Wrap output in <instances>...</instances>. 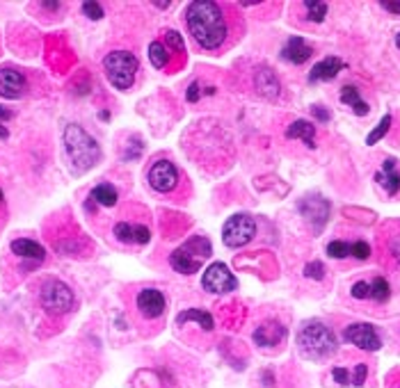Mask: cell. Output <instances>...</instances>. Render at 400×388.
Masks as SVG:
<instances>
[{"label": "cell", "instance_id": "1", "mask_svg": "<svg viewBox=\"0 0 400 388\" xmlns=\"http://www.w3.org/2000/svg\"><path fill=\"white\" fill-rule=\"evenodd\" d=\"M185 25L197 46L209 53H220L238 37V14L227 3L197 0L185 7Z\"/></svg>", "mask_w": 400, "mask_h": 388}, {"label": "cell", "instance_id": "2", "mask_svg": "<svg viewBox=\"0 0 400 388\" xmlns=\"http://www.w3.org/2000/svg\"><path fill=\"white\" fill-rule=\"evenodd\" d=\"M297 349L309 361H325L332 354H337L339 343H337V336H334V332L325 322L309 320L304 322L297 334Z\"/></svg>", "mask_w": 400, "mask_h": 388}, {"label": "cell", "instance_id": "3", "mask_svg": "<svg viewBox=\"0 0 400 388\" xmlns=\"http://www.w3.org/2000/svg\"><path fill=\"white\" fill-rule=\"evenodd\" d=\"M64 151L76 171H87L101 160V147L78 124H69L64 128Z\"/></svg>", "mask_w": 400, "mask_h": 388}, {"label": "cell", "instance_id": "4", "mask_svg": "<svg viewBox=\"0 0 400 388\" xmlns=\"http://www.w3.org/2000/svg\"><path fill=\"white\" fill-rule=\"evenodd\" d=\"M211 254H213L211 240L206 238V235H195V238H190L178 249L171 251L169 265H171V270L178 272V274H195Z\"/></svg>", "mask_w": 400, "mask_h": 388}, {"label": "cell", "instance_id": "5", "mask_svg": "<svg viewBox=\"0 0 400 388\" xmlns=\"http://www.w3.org/2000/svg\"><path fill=\"white\" fill-rule=\"evenodd\" d=\"M105 76L114 89H131L140 71V60L128 50H112L103 57Z\"/></svg>", "mask_w": 400, "mask_h": 388}, {"label": "cell", "instance_id": "6", "mask_svg": "<svg viewBox=\"0 0 400 388\" xmlns=\"http://www.w3.org/2000/svg\"><path fill=\"white\" fill-rule=\"evenodd\" d=\"M39 299H41V308L48 315H64L76 306L74 290L67 283L57 281V279H48L44 288H41Z\"/></svg>", "mask_w": 400, "mask_h": 388}, {"label": "cell", "instance_id": "7", "mask_svg": "<svg viewBox=\"0 0 400 388\" xmlns=\"http://www.w3.org/2000/svg\"><path fill=\"white\" fill-rule=\"evenodd\" d=\"M254 235H256V222L247 213L231 215L222 226V240L231 249L245 247V244L254 240Z\"/></svg>", "mask_w": 400, "mask_h": 388}, {"label": "cell", "instance_id": "8", "mask_svg": "<svg viewBox=\"0 0 400 388\" xmlns=\"http://www.w3.org/2000/svg\"><path fill=\"white\" fill-rule=\"evenodd\" d=\"M147 181L151 185L154 192L158 194H171L176 192V188L181 185V171L171 160L162 158V160H156L147 171Z\"/></svg>", "mask_w": 400, "mask_h": 388}, {"label": "cell", "instance_id": "9", "mask_svg": "<svg viewBox=\"0 0 400 388\" xmlns=\"http://www.w3.org/2000/svg\"><path fill=\"white\" fill-rule=\"evenodd\" d=\"M202 285H204V290H209L213 294H224V292H233L238 288V279L231 274V270H229L224 263H213L204 272Z\"/></svg>", "mask_w": 400, "mask_h": 388}, {"label": "cell", "instance_id": "10", "mask_svg": "<svg viewBox=\"0 0 400 388\" xmlns=\"http://www.w3.org/2000/svg\"><path fill=\"white\" fill-rule=\"evenodd\" d=\"M343 338L350 345H355V347L366 349V352H377L382 347V341H380V336H377L375 327L368 325V322H355V325L346 327Z\"/></svg>", "mask_w": 400, "mask_h": 388}, {"label": "cell", "instance_id": "11", "mask_svg": "<svg viewBox=\"0 0 400 388\" xmlns=\"http://www.w3.org/2000/svg\"><path fill=\"white\" fill-rule=\"evenodd\" d=\"M299 213L306 217L313 231L320 233L330 217V201L323 197H306L304 201H299Z\"/></svg>", "mask_w": 400, "mask_h": 388}, {"label": "cell", "instance_id": "12", "mask_svg": "<svg viewBox=\"0 0 400 388\" xmlns=\"http://www.w3.org/2000/svg\"><path fill=\"white\" fill-rule=\"evenodd\" d=\"M165 308H167V299L158 288H145L140 290L138 294V311L142 318L147 320H158L165 315Z\"/></svg>", "mask_w": 400, "mask_h": 388}, {"label": "cell", "instance_id": "13", "mask_svg": "<svg viewBox=\"0 0 400 388\" xmlns=\"http://www.w3.org/2000/svg\"><path fill=\"white\" fill-rule=\"evenodd\" d=\"M25 76L19 69H0V96L3 98H21L25 94Z\"/></svg>", "mask_w": 400, "mask_h": 388}, {"label": "cell", "instance_id": "14", "mask_svg": "<svg viewBox=\"0 0 400 388\" xmlns=\"http://www.w3.org/2000/svg\"><path fill=\"white\" fill-rule=\"evenodd\" d=\"M375 181L377 185L387 192V197H398L400 194V169H398V162L394 158H387L382 164V169L375 174Z\"/></svg>", "mask_w": 400, "mask_h": 388}, {"label": "cell", "instance_id": "15", "mask_svg": "<svg viewBox=\"0 0 400 388\" xmlns=\"http://www.w3.org/2000/svg\"><path fill=\"white\" fill-rule=\"evenodd\" d=\"M114 235L124 244H147L151 240V231L142 224H131V222H119L114 224Z\"/></svg>", "mask_w": 400, "mask_h": 388}, {"label": "cell", "instance_id": "16", "mask_svg": "<svg viewBox=\"0 0 400 388\" xmlns=\"http://www.w3.org/2000/svg\"><path fill=\"white\" fill-rule=\"evenodd\" d=\"M254 343L259 347H273V345H280L286 338V327L280 325V322H263L261 327L254 329Z\"/></svg>", "mask_w": 400, "mask_h": 388}, {"label": "cell", "instance_id": "17", "mask_svg": "<svg viewBox=\"0 0 400 388\" xmlns=\"http://www.w3.org/2000/svg\"><path fill=\"white\" fill-rule=\"evenodd\" d=\"M346 69V62L341 57H325L316 67L309 71V83H320V80H334L339 76V71Z\"/></svg>", "mask_w": 400, "mask_h": 388}, {"label": "cell", "instance_id": "18", "mask_svg": "<svg viewBox=\"0 0 400 388\" xmlns=\"http://www.w3.org/2000/svg\"><path fill=\"white\" fill-rule=\"evenodd\" d=\"M12 254H17L19 258H28V261L34 263H44L46 261V249L41 247L39 242H34L30 238H19L10 244Z\"/></svg>", "mask_w": 400, "mask_h": 388}, {"label": "cell", "instance_id": "19", "mask_svg": "<svg viewBox=\"0 0 400 388\" xmlns=\"http://www.w3.org/2000/svg\"><path fill=\"white\" fill-rule=\"evenodd\" d=\"M313 55V48L302 37H291L282 50V57L291 64H304Z\"/></svg>", "mask_w": 400, "mask_h": 388}, {"label": "cell", "instance_id": "20", "mask_svg": "<svg viewBox=\"0 0 400 388\" xmlns=\"http://www.w3.org/2000/svg\"><path fill=\"white\" fill-rule=\"evenodd\" d=\"M286 140H302L306 147L313 149L316 147V126L311 121L297 119L286 128Z\"/></svg>", "mask_w": 400, "mask_h": 388}, {"label": "cell", "instance_id": "21", "mask_svg": "<svg viewBox=\"0 0 400 388\" xmlns=\"http://www.w3.org/2000/svg\"><path fill=\"white\" fill-rule=\"evenodd\" d=\"M254 85H256V89H259L261 96H266V98L280 96V80H277L273 69H259L256 71Z\"/></svg>", "mask_w": 400, "mask_h": 388}, {"label": "cell", "instance_id": "22", "mask_svg": "<svg viewBox=\"0 0 400 388\" xmlns=\"http://www.w3.org/2000/svg\"><path fill=\"white\" fill-rule=\"evenodd\" d=\"M366 375H368L366 363H357L352 372L346 370V368H334V370H332V377L337 379V382H339L341 386H348V384L361 386L364 382H366Z\"/></svg>", "mask_w": 400, "mask_h": 388}, {"label": "cell", "instance_id": "23", "mask_svg": "<svg viewBox=\"0 0 400 388\" xmlns=\"http://www.w3.org/2000/svg\"><path fill=\"white\" fill-rule=\"evenodd\" d=\"M341 103H346L352 107V112L357 114V117H366V114L370 112V107L366 100H361L359 96V89L355 87V85H346V87L341 89Z\"/></svg>", "mask_w": 400, "mask_h": 388}, {"label": "cell", "instance_id": "24", "mask_svg": "<svg viewBox=\"0 0 400 388\" xmlns=\"http://www.w3.org/2000/svg\"><path fill=\"white\" fill-rule=\"evenodd\" d=\"M382 242L391 261L400 265V224H389L387 231H382Z\"/></svg>", "mask_w": 400, "mask_h": 388}, {"label": "cell", "instance_id": "25", "mask_svg": "<svg viewBox=\"0 0 400 388\" xmlns=\"http://www.w3.org/2000/svg\"><path fill=\"white\" fill-rule=\"evenodd\" d=\"M117 199H119V192L114 185L110 183H101V185H96L94 190H92L90 194V201H94V204L98 206H103V208H110L117 204Z\"/></svg>", "mask_w": 400, "mask_h": 388}, {"label": "cell", "instance_id": "26", "mask_svg": "<svg viewBox=\"0 0 400 388\" xmlns=\"http://www.w3.org/2000/svg\"><path fill=\"white\" fill-rule=\"evenodd\" d=\"M188 320L199 322L204 332H213V327H215V322H213V315H211V313H206V311H199V308H188V311H183V313L176 318V325H185Z\"/></svg>", "mask_w": 400, "mask_h": 388}, {"label": "cell", "instance_id": "27", "mask_svg": "<svg viewBox=\"0 0 400 388\" xmlns=\"http://www.w3.org/2000/svg\"><path fill=\"white\" fill-rule=\"evenodd\" d=\"M149 60L156 69H167L169 67V60H171V53L169 48L162 44V41H151L149 44Z\"/></svg>", "mask_w": 400, "mask_h": 388}, {"label": "cell", "instance_id": "28", "mask_svg": "<svg viewBox=\"0 0 400 388\" xmlns=\"http://www.w3.org/2000/svg\"><path fill=\"white\" fill-rule=\"evenodd\" d=\"M391 297V285L384 277H375L373 281H370V299L377 301V304H384V301H389Z\"/></svg>", "mask_w": 400, "mask_h": 388}, {"label": "cell", "instance_id": "29", "mask_svg": "<svg viewBox=\"0 0 400 388\" xmlns=\"http://www.w3.org/2000/svg\"><path fill=\"white\" fill-rule=\"evenodd\" d=\"M306 10V19L313 21V23H323L327 17V3H318V0H306L302 5Z\"/></svg>", "mask_w": 400, "mask_h": 388}, {"label": "cell", "instance_id": "30", "mask_svg": "<svg viewBox=\"0 0 400 388\" xmlns=\"http://www.w3.org/2000/svg\"><path fill=\"white\" fill-rule=\"evenodd\" d=\"M391 121H394V117H391V114H384V117H382V121H380V124H377V126H375V131H373V133H370V135H368V138H366V144H368V147H373V144H377V142H380V140L384 138V135H387V133H389V128H391Z\"/></svg>", "mask_w": 400, "mask_h": 388}, {"label": "cell", "instance_id": "31", "mask_svg": "<svg viewBox=\"0 0 400 388\" xmlns=\"http://www.w3.org/2000/svg\"><path fill=\"white\" fill-rule=\"evenodd\" d=\"M350 244L352 242H343V240H334L327 244V254L332 258H348L350 256Z\"/></svg>", "mask_w": 400, "mask_h": 388}, {"label": "cell", "instance_id": "32", "mask_svg": "<svg viewBox=\"0 0 400 388\" xmlns=\"http://www.w3.org/2000/svg\"><path fill=\"white\" fill-rule=\"evenodd\" d=\"M350 256H355L357 261H366V258L370 256V244L364 242V240H357L350 244Z\"/></svg>", "mask_w": 400, "mask_h": 388}, {"label": "cell", "instance_id": "33", "mask_svg": "<svg viewBox=\"0 0 400 388\" xmlns=\"http://www.w3.org/2000/svg\"><path fill=\"white\" fill-rule=\"evenodd\" d=\"M304 277L316 279V281H320V279L325 277V265H323V263H318V261L309 263V265L304 268Z\"/></svg>", "mask_w": 400, "mask_h": 388}, {"label": "cell", "instance_id": "34", "mask_svg": "<svg viewBox=\"0 0 400 388\" xmlns=\"http://www.w3.org/2000/svg\"><path fill=\"white\" fill-rule=\"evenodd\" d=\"M83 14L90 17L92 21H98V19H103V7L98 3H83Z\"/></svg>", "mask_w": 400, "mask_h": 388}, {"label": "cell", "instance_id": "35", "mask_svg": "<svg viewBox=\"0 0 400 388\" xmlns=\"http://www.w3.org/2000/svg\"><path fill=\"white\" fill-rule=\"evenodd\" d=\"M350 294H352L355 299H370V283L366 281H357L352 285V290H350Z\"/></svg>", "mask_w": 400, "mask_h": 388}, {"label": "cell", "instance_id": "36", "mask_svg": "<svg viewBox=\"0 0 400 388\" xmlns=\"http://www.w3.org/2000/svg\"><path fill=\"white\" fill-rule=\"evenodd\" d=\"M10 117H12V112L0 105V119H10ZM7 138H10V133H7V128L3 126V121H0V140H7Z\"/></svg>", "mask_w": 400, "mask_h": 388}, {"label": "cell", "instance_id": "37", "mask_svg": "<svg viewBox=\"0 0 400 388\" xmlns=\"http://www.w3.org/2000/svg\"><path fill=\"white\" fill-rule=\"evenodd\" d=\"M311 112L316 114V117H318L320 121H330V112L323 110V107H320V105H313V107H311Z\"/></svg>", "mask_w": 400, "mask_h": 388}, {"label": "cell", "instance_id": "38", "mask_svg": "<svg viewBox=\"0 0 400 388\" xmlns=\"http://www.w3.org/2000/svg\"><path fill=\"white\" fill-rule=\"evenodd\" d=\"M382 10H387L391 14H400V3H380Z\"/></svg>", "mask_w": 400, "mask_h": 388}, {"label": "cell", "instance_id": "39", "mask_svg": "<svg viewBox=\"0 0 400 388\" xmlns=\"http://www.w3.org/2000/svg\"><path fill=\"white\" fill-rule=\"evenodd\" d=\"M197 89H199V85H197V83H192V85H190V89H188V100H190V103H192V100H197V98H199V91H197Z\"/></svg>", "mask_w": 400, "mask_h": 388}, {"label": "cell", "instance_id": "40", "mask_svg": "<svg viewBox=\"0 0 400 388\" xmlns=\"http://www.w3.org/2000/svg\"><path fill=\"white\" fill-rule=\"evenodd\" d=\"M396 46H398V48H400V32H398V34H396Z\"/></svg>", "mask_w": 400, "mask_h": 388}, {"label": "cell", "instance_id": "41", "mask_svg": "<svg viewBox=\"0 0 400 388\" xmlns=\"http://www.w3.org/2000/svg\"><path fill=\"white\" fill-rule=\"evenodd\" d=\"M391 388H400V382H396V384H391Z\"/></svg>", "mask_w": 400, "mask_h": 388}, {"label": "cell", "instance_id": "42", "mask_svg": "<svg viewBox=\"0 0 400 388\" xmlns=\"http://www.w3.org/2000/svg\"><path fill=\"white\" fill-rule=\"evenodd\" d=\"M0 201H3V190H0Z\"/></svg>", "mask_w": 400, "mask_h": 388}]
</instances>
